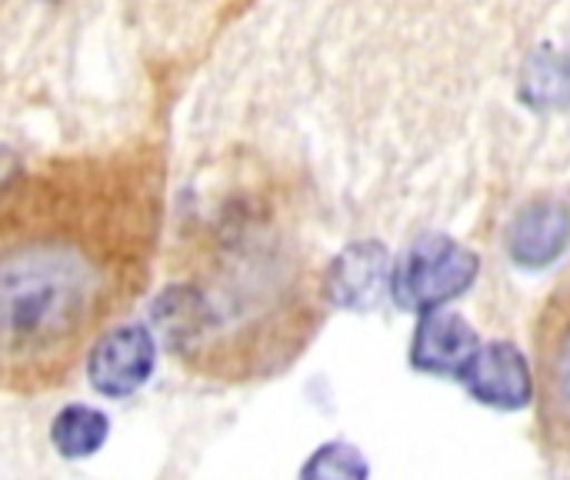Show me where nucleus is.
I'll list each match as a JSON object with an SVG mask.
<instances>
[{
	"mask_svg": "<svg viewBox=\"0 0 570 480\" xmlns=\"http://www.w3.org/2000/svg\"><path fill=\"white\" fill-rule=\"evenodd\" d=\"M297 480H371V464L357 444L327 441L311 451Z\"/></svg>",
	"mask_w": 570,
	"mask_h": 480,
	"instance_id": "9d476101",
	"label": "nucleus"
},
{
	"mask_svg": "<svg viewBox=\"0 0 570 480\" xmlns=\"http://www.w3.org/2000/svg\"><path fill=\"white\" fill-rule=\"evenodd\" d=\"M394 264L377 241H361L341 251L327 271V297L341 311L367 314L391 297Z\"/></svg>",
	"mask_w": 570,
	"mask_h": 480,
	"instance_id": "423d86ee",
	"label": "nucleus"
},
{
	"mask_svg": "<svg viewBox=\"0 0 570 480\" xmlns=\"http://www.w3.org/2000/svg\"><path fill=\"white\" fill-rule=\"evenodd\" d=\"M544 418L554 441L570 451V317L544 351Z\"/></svg>",
	"mask_w": 570,
	"mask_h": 480,
	"instance_id": "1a4fd4ad",
	"label": "nucleus"
},
{
	"mask_svg": "<svg viewBox=\"0 0 570 480\" xmlns=\"http://www.w3.org/2000/svg\"><path fill=\"white\" fill-rule=\"evenodd\" d=\"M83 297V267L57 247H30L0 267V331L13 341L50 334Z\"/></svg>",
	"mask_w": 570,
	"mask_h": 480,
	"instance_id": "f257e3e1",
	"label": "nucleus"
},
{
	"mask_svg": "<svg viewBox=\"0 0 570 480\" xmlns=\"http://www.w3.org/2000/svg\"><path fill=\"white\" fill-rule=\"evenodd\" d=\"M524 94L534 104H561L570 97V60L554 50H541L524 74Z\"/></svg>",
	"mask_w": 570,
	"mask_h": 480,
	"instance_id": "9b49d317",
	"label": "nucleus"
},
{
	"mask_svg": "<svg viewBox=\"0 0 570 480\" xmlns=\"http://www.w3.org/2000/svg\"><path fill=\"white\" fill-rule=\"evenodd\" d=\"M17 174H20V160H17V154H13V150H7V147H0V194L17 180Z\"/></svg>",
	"mask_w": 570,
	"mask_h": 480,
	"instance_id": "f8f14e48",
	"label": "nucleus"
},
{
	"mask_svg": "<svg viewBox=\"0 0 570 480\" xmlns=\"http://www.w3.org/2000/svg\"><path fill=\"white\" fill-rule=\"evenodd\" d=\"M481 344H484L481 334L474 331V324L464 314L441 307V311L417 314V327L411 334L407 357L417 374L461 381V374L468 371V364L474 361Z\"/></svg>",
	"mask_w": 570,
	"mask_h": 480,
	"instance_id": "39448f33",
	"label": "nucleus"
},
{
	"mask_svg": "<svg viewBox=\"0 0 570 480\" xmlns=\"http://www.w3.org/2000/svg\"><path fill=\"white\" fill-rule=\"evenodd\" d=\"M461 384L478 404H484L491 411H504V414L524 411L538 398L534 368H531L528 354L521 347H514L511 341L481 344V351L461 374Z\"/></svg>",
	"mask_w": 570,
	"mask_h": 480,
	"instance_id": "20e7f679",
	"label": "nucleus"
},
{
	"mask_svg": "<svg viewBox=\"0 0 570 480\" xmlns=\"http://www.w3.org/2000/svg\"><path fill=\"white\" fill-rule=\"evenodd\" d=\"M157 337L144 324L107 327L87 351L83 374L97 398L127 401L140 394L157 374Z\"/></svg>",
	"mask_w": 570,
	"mask_h": 480,
	"instance_id": "7ed1b4c3",
	"label": "nucleus"
},
{
	"mask_svg": "<svg viewBox=\"0 0 570 480\" xmlns=\"http://www.w3.org/2000/svg\"><path fill=\"white\" fill-rule=\"evenodd\" d=\"M568 244L570 207L551 197L528 204L508 231V251L521 267H548L568 251Z\"/></svg>",
	"mask_w": 570,
	"mask_h": 480,
	"instance_id": "0eeeda50",
	"label": "nucleus"
},
{
	"mask_svg": "<svg viewBox=\"0 0 570 480\" xmlns=\"http://www.w3.org/2000/svg\"><path fill=\"white\" fill-rule=\"evenodd\" d=\"M481 261L471 247L444 234L417 237L391 274V297L397 307L428 314L458 301L478 281Z\"/></svg>",
	"mask_w": 570,
	"mask_h": 480,
	"instance_id": "f03ea898",
	"label": "nucleus"
},
{
	"mask_svg": "<svg viewBox=\"0 0 570 480\" xmlns=\"http://www.w3.org/2000/svg\"><path fill=\"white\" fill-rule=\"evenodd\" d=\"M110 414L97 404H83V401H70L63 404L47 428L50 448L60 461L70 464H83L94 461L107 444H110Z\"/></svg>",
	"mask_w": 570,
	"mask_h": 480,
	"instance_id": "6e6552de",
	"label": "nucleus"
}]
</instances>
